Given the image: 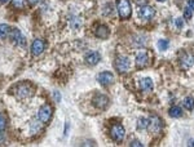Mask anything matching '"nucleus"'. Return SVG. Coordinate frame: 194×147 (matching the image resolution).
<instances>
[{
    "label": "nucleus",
    "instance_id": "obj_1",
    "mask_svg": "<svg viewBox=\"0 0 194 147\" xmlns=\"http://www.w3.org/2000/svg\"><path fill=\"white\" fill-rule=\"evenodd\" d=\"M116 6H118V12L119 16L123 19H127L131 16V4H129V0H116Z\"/></svg>",
    "mask_w": 194,
    "mask_h": 147
},
{
    "label": "nucleus",
    "instance_id": "obj_2",
    "mask_svg": "<svg viewBox=\"0 0 194 147\" xmlns=\"http://www.w3.org/2000/svg\"><path fill=\"white\" fill-rule=\"evenodd\" d=\"M52 117V107L49 104H44L38 111V119L41 123H48Z\"/></svg>",
    "mask_w": 194,
    "mask_h": 147
},
{
    "label": "nucleus",
    "instance_id": "obj_3",
    "mask_svg": "<svg viewBox=\"0 0 194 147\" xmlns=\"http://www.w3.org/2000/svg\"><path fill=\"white\" fill-rule=\"evenodd\" d=\"M31 94V87L29 84H19L16 88V97L19 98V99H24V98H27Z\"/></svg>",
    "mask_w": 194,
    "mask_h": 147
},
{
    "label": "nucleus",
    "instance_id": "obj_4",
    "mask_svg": "<svg viewBox=\"0 0 194 147\" xmlns=\"http://www.w3.org/2000/svg\"><path fill=\"white\" fill-rule=\"evenodd\" d=\"M162 126H163V124H162V120L158 116L154 115L149 119V130L151 133H159L162 130Z\"/></svg>",
    "mask_w": 194,
    "mask_h": 147
},
{
    "label": "nucleus",
    "instance_id": "obj_5",
    "mask_svg": "<svg viewBox=\"0 0 194 147\" xmlns=\"http://www.w3.org/2000/svg\"><path fill=\"white\" fill-rule=\"evenodd\" d=\"M154 9L151 8V6H148V5H142L140 6V9H138V16H140V18L145 19V21H149V19H151L154 17Z\"/></svg>",
    "mask_w": 194,
    "mask_h": 147
},
{
    "label": "nucleus",
    "instance_id": "obj_6",
    "mask_svg": "<svg viewBox=\"0 0 194 147\" xmlns=\"http://www.w3.org/2000/svg\"><path fill=\"white\" fill-rule=\"evenodd\" d=\"M115 68L119 72H127L129 68V60L127 57H118L115 61Z\"/></svg>",
    "mask_w": 194,
    "mask_h": 147
},
{
    "label": "nucleus",
    "instance_id": "obj_7",
    "mask_svg": "<svg viewBox=\"0 0 194 147\" xmlns=\"http://www.w3.org/2000/svg\"><path fill=\"white\" fill-rule=\"evenodd\" d=\"M124 133H126L124 128H123L122 125H119V124H115V125L111 128V137L118 142H121L124 139Z\"/></svg>",
    "mask_w": 194,
    "mask_h": 147
},
{
    "label": "nucleus",
    "instance_id": "obj_8",
    "mask_svg": "<svg viewBox=\"0 0 194 147\" xmlns=\"http://www.w3.org/2000/svg\"><path fill=\"white\" fill-rule=\"evenodd\" d=\"M97 80H98L100 84H102V85H109V84L113 83V80H114V76H113L111 72H109V71H103L97 76Z\"/></svg>",
    "mask_w": 194,
    "mask_h": 147
},
{
    "label": "nucleus",
    "instance_id": "obj_9",
    "mask_svg": "<svg viewBox=\"0 0 194 147\" xmlns=\"http://www.w3.org/2000/svg\"><path fill=\"white\" fill-rule=\"evenodd\" d=\"M44 47H45V44H44L43 40H40V39H35V40L32 41V45H31L32 54H34V55L41 54V53H43V50H44Z\"/></svg>",
    "mask_w": 194,
    "mask_h": 147
},
{
    "label": "nucleus",
    "instance_id": "obj_10",
    "mask_svg": "<svg viewBox=\"0 0 194 147\" xmlns=\"http://www.w3.org/2000/svg\"><path fill=\"white\" fill-rule=\"evenodd\" d=\"M93 103H95V106L97 109H106L109 104V98L106 96H102V94H98V96L95 97V99H93Z\"/></svg>",
    "mask_w": 194,
    "mask_h": 147
},
{
    "label": "nucleus",
    "instance_id": "obj_11",
    "mask_svg": "<svg viewBox=\"0 0 194 147\" xmlns=\"http://www.w3.org/2000/svg\"><path fill=\"white\" fill-rule=\"evenodd\" d=\"M148 63H149V55L145 50L140 52L136 55V66L137 67H145L148 66Z\"/></svg>",
    "mask_w": 194,
    "mask_h": 147
},
{
    "label": "nucleus",
    "instance_id": "obj_12",
    "mask_svg": "<svg viewBox=\"0 0 194 147\" xmlns=\"http://www.w3.org/2000/svg\"><path fill=\"white\" fill-rule=\"evenodd\" d=\"M101 60V55H100L98 52H91V53L87 54L86 57V62L91 66H95V65L98 63V61Z\"/></svg>",
    "mask_w": 194,
    "mask_h": 147
},
{
    "label": "nucleus",
    "instance_id": "obj_13",
    "mask_svg": "<svg viewBox=\"0 0 194 147\" xmlns=\"http://www.w3.org/2000/svg\"><path fill=\"white\" fill-rule=\"evenodd\" d=\"M9 36H11V39L13 41H14L16 44H22L24 43V36H22V34H21V31L18 30V28H13V30L9 32Z\"/></svg>",
    "mask_w": 194,
    "mask_h": 147
},
{
    "label": "nucleus",
    "instance_id": "obj_14",
    "mask_svg": "<svg viewBox=\"0 0 194 147\" xmlns=\"http://www.w3.org/2000/svg\"><path fill=\"white\" fill-rule=\"evenodd\" d=\"M194 65V55L192 54H184V57L181 58V66L184 68H189Z\"/></svg>",
    "mask_w": 194,
    "mask_h": 147
},
{
    "label": "nucleus",
    "instance_id": "obj_15",
    "mask_svg": "<svg viewBox=\"0 0 194 147\" xmlns=\"http://www.w3.org/2000/svg\"><path fill=\"white\" fill-rule=\"evenodd\" d=\"M141 88L142 90H145V92H151L154 88V84H153V80L150 79V77H145V79L141 80Z\"/></svg>",
    "mask_w": 194,
    "mask_h": 147
},
{
    "label": "nucleus",
    "instance_id": "obj_16",
    "mask_svg": "<svg viewBox=\"0 0 194 147\" xmlns=\"http://www.w3.org/2000/svg\"><path fill=\"white\" fill-rule=\"evenodd\" d=\"M96 36L101 38V39H106L109 36V28L106 27V26H100V27L96 30Z\"/></svg>",
    "mask_w": 194,
    "mask_h": 147
},
{
    "label": "nucleus",
    "instance_id": "obj_17",
    "mask_svg": "<svg viewBox=\"0 0 194 147\" xmlns=\"http://www.w3.org/2000/svg\"><path fill=\"white\" fill-rule=\"evenodd\" d=\"M40 120H34V121H31V133L32 134H35V133H39L40 132V129H41V126H40Z\"/></svg>",
    "mask_w": 194,
    "mask_h": 147
},
{
    "label": "nucleus",
    "instance_id": "obj_18",
    "mask_svg": "<svg viewBox=\"0 0 194 147\" xmlns=\"http://www.w3.org/2000/svg\"><path fill=\"white\" fill-rule=\"evenodd\" d=\"M183 104H184V107H185L186 110H193V107H194V99H193L192 97H186V98H184Z\"/></svg>",
    "mask_w": 194,
    "mask_h": 147
},
{
    "label": "nucleus",
    "instance_id": "obj_19",
    "mask_svg": "<svg viewBox=\"0 0 194 147\" xmlns=\"http://www.w3.org/2000/svg\"><path fill=\"white\" fill-rule=\"evenodd\" d=\"M8 34H9V26L5 23H1L0 25V39H5Z\"/></svg>",
    "mask_w": 194,
    "mask_h": 147
},
{
    "label": "nucleus",
    "instance_id": "obj_20",
    "mask_svg": "<svg viewBox=\"0 0 194 147\" xmlns=\"http://www.w3.org/2000/svg\"><path fill=\"white\" fill-rule=\"evenodd\" d=\"M70 26L74 28V30H78V28L82 26V19H80L79 17H75V18H73L70 21Z\"/></svg>",
    "mask_w": 194,
    "mask_h": 147
},
{
    "label": "nucleus",
    "instance_id": "obj_21",
    "mask_svg": "<svg viewBox=\"0 0 194 147\" xmlns=\"http://www.w3.org/2000/svg\"><path fill=\"white\" fill-rule=\"evenodd\" d=\"M183 115V110L180 109V107H172V109L170 110V116L172 117H180Z\"/></svg>",
    "mask_w": 194,
    "mask_h": 147
},
{
    "label": "nucleus",
    "instance_id": "obj_22",
    "mask_svg": "<svg viewBox=\"0 0 194 147\" xmlns=\"http://www.w3.org/2000/svg\"><path fill=\"white\" fill-rule=\"evenodd\" d=\"M137 128L138 129H146L149 128V119H145V117H142L137 121Z\"/></svg>",
    "mask_w": 194,
    "mask_h": 147
},
{
    "label": "nucleus",
    "instance_id": "obj_23",
    "mask_svg": "<svg viewBox=\"0 0 194 147\" xmlns=\"http://www.w3.org/2000/svg\"><path fill=\"white\" fill-rule=\"evenodd\" d=\"M12 5L17 9H22L26 5V0H12Z\"/></svg>",
    "mask_w": 194,
    "mask_h": 147
},
{
    "label": "nucleus",
    "instance_id": "obj_24",
    "mask_svg": "<svg viewBox=\"0 0 194 147\" xmlns=\"http://www.w3.org/2000/svg\"><path fill=\"white\" fill-rule=\"evenodd\" d=\"M168 40H164V39H162V40H158V49L159 50H167V48H168Z\"/></svg>",
    "mask_w": 194,
    "mask_h": 147
},
{
    "label": "nucleus",
    "instance_id": "obj_25",
    "mask_svg": "<svg viewBox=\"0 0 194 147\" xmlns=\"http://www.w3.org/2000/svg\"><path fill=\"white\" fill-rule=\"evenodd\" d=\"M6 128V119L3 114H0V130H4Z\"/></svg>",
    "mask_w": 194,
    "mask_h": 147
},
{
    "label": "nucleus",
    "instance_id": "obj_26",
    "mask_svg": "<svg viewBox=\"0 0 194 147\" xmlns=\"http://www.w3.org/2000/svg\"><path fill=\"white\" fill-rule=\"evenodd\" d=\"M192 16H193V11L189 8V6H186V8L184 9V18L190 19V18H192Z\"/></svg>",
    "mask_w": 194,
    "mask_h": 147
},
{
    "label": "nucleus",
    "instance_id": "obj_27",
    "mask_svg": "<svg viewBox=\"0 0 194 147\" xmlns=\"http://www.w3.org/2000/svg\"><path fill=\"white\" fill-rule=\"evenodd\" d=\"M175 26L177 27V30H181L183 26H184V21L181 18H176V19H175Z\"/></svg>",
    "mask_w": 194,
    "mask_h": 147
},
{
    "label": "nucleus",
    "instance_id": "obj_28",
    "mask_svg": "<svg viewBox=\"0 0 194 147\" xmlns=\"http://www.w3.org/2000/svg\"><path fill=\"white\" fill-rule=\"evenodd\" d=\"M135 1H136V4H138L140 6H142V5H146L148 0H135Z\"/></svg>",
    "mask_w": 194,
    "mask_h": 147
},
{
    "label": "nucleus",
    "instance_id": "obj_29",
    "mask_svg": "<svg viewBox=\"0 0 194 147\" xmlns=\"http://www.w3.org/2000/svg\"><path fill=\"white\" fill-rule=\"evenodd\" d=\"M188 6L194 12V0H188Z\"/></svg>",
    "mask_w": 194,
    "mask_h": 147
},
{
    "label": "nucleus",
    "instance_id": "obj_30",
    "mask_svg": "<svg viewBox=\"0 0 194 147\" xmlns=\"http://www.w3.org/2000/svg\"><path fill=\"white\" fill-rule=\"evenodd\" d=\"M131 146H138V147H141L142 143H140L138 141H132V142H131Z\"/></svg>",
    "mask_w": 194,
    "mask_h": 147
},
{
    "label": "nucleus",
    "instance_id": "obj_31",
    "mask_svg": "<svg viewBox=\"0 0 194 147\" xmlns=\"http://www.w3.org/2000/svg\"><path fill=\"white\" fill-rule=\"evenodd\" d=\"M54 99H56V102H60L61 96H60V94H58V92H54Z\"/></svg>",
    "mask_w": 194,
    "mask_h": 147
},
{
    "label": "nucleus",
    "instance_id": "obj_32",
    "mask_svg": "<svg viewBox=\"0 0 194 147\" xmlns=\"http://www.w3.org/2000/svg\"><path fill=\"white\" fill-rule=\"evenodd\" d=\"M4 141V134H3V130H0V142Z\"/></svg>",
    "mask_w": 194,
    "mask_h": 147
},
{
    "label": "nucleus",
    "instance_id": "obj_33",
    "mask_svg": "<svg viewBox=\"0 0 194 147\" xmlns=\"http://www.w3.org/2000/svg\"><path fill=\"white\" fill-rule=\"evenodd\" d=\"M39 1H41V0H29L30 4H36V3H39Z\"/></svg>",
    "mask_w": 194,
    "mask_h": 147
},
{
    "label": "nucleus",
    "instance_id": "obj_34",
    "mask_svg": "<svg viewBox=\"0 0 194 147\" xmlns=\"http://www.w3.org/2000/svg\"><path fill=\"white\" fill-rule=\"evenodd\" d=\"M189 146H194V141H190L189 142Z\"/></svg>",
    "mask_w": 194,
    "mask_h": 147
},
{
    "label": "nucleus",
    "instance_id": "obj_35",
    "mask_svg": "<svg viewBox=\"0 0 194 147\" xmlns=\"http://www.w3.org/2000/svg\"><path fill=\"white\" fill-rule=\"evenodd\" d=\"M8 0H0V3H6Z\"/></svg>",
    "mask_w": 194,
    "mask_h": 147
},
{
    "label": "nucleus",
    "instance_id": "obj_36",
    "mask_svg": "<svg viewBox=\"0 0 194 147\" xmlns=\"http://www.w3.org/2000/svg\"><path fill=\"white\" fill-rule=\"evenodd\" d=\"M158 1H166V0H158Z\"/></svg>",
    "mask_w": 194,
    "mask_h": 147
}]
</instances>
